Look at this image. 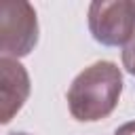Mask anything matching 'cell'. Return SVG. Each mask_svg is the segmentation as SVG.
Returning a JSON list of instances; mask_svg holds the SVG:
<instances>
[{
    "label": "cell",
    "instance_id": "6da1fadb",
    "mask_svg": "<svg viewBox=\"0 0 135 135\" xmlns=\"http://www.w3.org/2000/svg\"><path fill=\"white\" fill-rule=\"evenodd\" d=\"M122 95V74L114 61H95L84 68L68 89L70 114L80 122L108 118Z\"/></svg>",
    "mask_w": 135,
    "mask_h": 135
},
{
    "label": "cell",
    "instance_id": "7a4b0ae2",
    "mask_svg": "<svg viewBox=\"0 0 135 135\" xmlns=\"http://www.w3.org/2000/svg\"><path fill=\"white\" fill-rule=\"evenodd\" d=\"M38 42V19L30 2H0V51L2 57L19 59L34 51Z\"/></svg>",
    "mask_w": 135,
    "mask_h": 135
},
{
    "label": "cell",
    "instance_id": "3957f363",
    "mask_svg": "<svg viewBox=\"0 0 135 135\" xmlns=\"http://www.w3.org/2000/svg\"><path fill=\"white\" fill-rule=\"evenodd\" d=\"M89 30L105 46H127L135 36V2H93L89 6Z\"/></svg>",
    "mask_w": 135,
    "mask_h": 135
},
{
    "label": "cell",
    "instance_id": "277c9868",
    "mask_svg": "<svg viewBox=\"0 0 135 135\" xmlns=\"http://www.w3.org/2000/svg\"><path fill=\"white\" fill-rule=\"evenodd\" d=\"M30 95V76L17 59H0V122L6 124Z\"/></svg>",
    "mask_w": 135,
    "mask_h": 135
},
{
    "label": "cell",
    "instance_id": "5b68a950",
    "mask_svg": "<svg viewBox=\"0 0 135 135\" xmlns=\"http://www.w3.org/2000/svg\"><path fill=\"white\" fill-rule=\"evenodd\" d=\"M122 65H124V70L135 78V36H133V40L124 46V51H122Z\"/></svg>",
    "mask_w": 135,
    "mask_h": 135
},
{
    "label": "cell",
    "instance_id": "8992f818",
    "mask_svg": "<svg viewBox=\"0 0 135 135\" xmlns=\"http://www.w3.org/2000/svg\"><path fill=\"white\" fill-rule=\"evenodd\" d=\"M114 135H135V120L133 122H124L122 127H118L114 131Z\"/></svg>",
    "mask_w": 135,
    "mask_h": 135
},
{
    "label": "cell",
    "instance_id": "52a82bcc",
    "mask_svg": "<svg viewBox=\"0 0 135 135\" xmlns=\"http://www.w3.org/2000/svg\"><path fill=\"white\" fill-rule=\"evenodd\" d=\"M8 135H30V133H8Z\"/></svg>",
    "mask_w": 135,
    "mask_h": 135
}]
</instances>
